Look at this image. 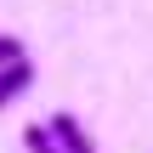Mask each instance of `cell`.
Here are the masks:
<instances>
[{"mask_svg": "<svg viewBox=\"0 0 153 153\" xmlns=\"http://www.w3.org/2000/svg\"><path fill=\"white\" fill-rule=\"evenodd\" d=\"M45 125H51V136H57V148H62V153H97L91 131H85V125H79L74 114H51Z\"/></svg>", "mask_w": 153, "mask_h": 153, "instance_id": "6da1fadb", "label": "cell"}, {"mask_svg": "<svg viewBox=\"0 0 153 153\" xmlns=\"http://www.w3.org/2000/svg\"><path fill=\"white\" fill-rule=\"evenodd\" d=\"M28 85H34V62H28V57H17L11 68H0V108H6L11 97H23Z\"/></svg>", "mask_w": 153, "mask_h": 153, "instance_id": "7a4b0ae2", "label": "cell"}, {"mask_svg": "<svg viewBox=\"0 0 153 153\" xmlns=\"http://www.w3.org/2000/svg\"><path fill=\"white\" fill-rule=\"evenodd\" d=\"M23 148H28V153H62V148H57V136H51V125H45V119L23 131Z\"/></svg>", "mask_w": 153, "mask_h": 153, "instance_id": "3957f363", "label": "cell"}, {"mask_svg": "<svg viewBox=\"0 0 153 153\" xmlns=\"http://www.w3.org/2000/svg\"><path fill=\"white\" fill-rule=\"evenodd\" d=\"M17 57H28V51H23V40H17V34H0V68H11Z\"/></svg>", "mask_w": 153, "mask_h": 153, "instance_id": "277c9868", "label": "cell"}]
</instances>
